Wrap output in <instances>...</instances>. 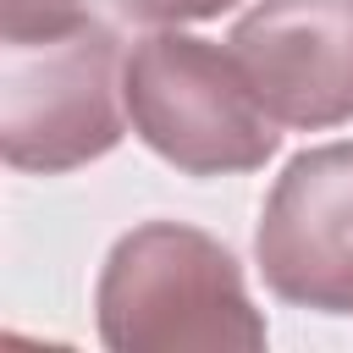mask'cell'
Instances as JSON below:
<instances>
[{
	"instance_id": "cell-5",
	"label": "cell",
	"mask_w": 353,
	"mask_h": 353,
	"mask_svg": "<svg viewBox=\"0 0 353 353\" xmlns=\"http://www.w3.org/2000/svg\"><path fill=\"white\" fill-rule=\"evenodd\" d=\"M226 50L276 127L353 121V0H259Z\"/></svg>"
},
{
	"instance_id": "cell-2",
	"label": "cell",
	"mask_w": 353,
	"mask_h": 353,
	"mask_svg": "<svg viewBox=\"0 0 353 353\" xmlns=\"http://www.w3.org/2000/svg\"><path fill=\"white\" fill-rule=\"evenodd\" d=\"M132 132L188 176L259 171L281 132L232 50L193 33H149L121 66Z\"/></svg>"
},
{
	"instance_id": "cell-1",
	"label": "cell",
	"mask_w": 353,
	"mask_h": 353,
	"mask_svg": "<svg viewBox=\"0 0 353 353\" xmlns=\"http://www.w3.org/2000/svg\"><path fill=\"white\" fill-rule=\"evenodd\" d=\"M99 342L110 353H259L265 314L254 309L226 243L182 221H143L105 254Z\"/></svg>"
},
{
	"instance_id": "cell-3",
	"label": "cell",
	"mask_w": 353,
	"mask_h": 353,
	"mask_svg": "<svg viewBox=\"0 0 353 353\" xmlns=\"http://www.w3.org/2000/svg\"><path fill=\"white\" fill-rule=\"evenodd\" d=\"M121 44L105 22L6 44L0 55V154L17 171L61 176L110 154L127 132Z\"/></svg>"
},
{
	"instance_id": "cell-6",
	"label": "cell",
	"mask_w": 353,
	"mask_h": 353,
	"mask_svg": "<svg viewBox=\"0 0 353 353\" xmlns=\"http://www.w3.org/2000/svg\"><path fill=\"white\" fill-rule=\"evenodd\" d=\"M83 22V0H0V39L39 44Z\"/></svg>"
},
{
	"instance_id": "cell-4",
	"label": "cell",
	"mask_w": 353,
	"mask_h": 353,
	"mask_svg": "<svg viewBox=\"0 0 353 353\" xmlns=\"http://www.w3.org/2000/svg\"><path fill=\"white\" fill-rule=\"evenodd\" d=\"M254 259L281 303L353 314V143H320L276 176Z\"/></svg>"
},
{
	"instance_id": "cell-7",
	"label": "cell",
	"mask_w": 353,
	"mask_h": 353,
	"mask_svg": "<svg viewBox=\"0 0 353 353\" xmlns=\"http://www.w3.org/2000/svg\"><path fill=\"white\" fill-rule=\"evenodd\" d=\"M132 22H149V28H176V22H204V17H221L226 6L237 0H116Z\"/></svg>"
}]
</instances>
